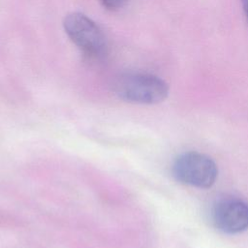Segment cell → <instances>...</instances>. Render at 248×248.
I'll use <instances>...</instances> for the list:
<instances>
[{"label":"cell","instance_id":"7a4b0ae2","mask_svg":"<svg viewBox=\"0 0 248 248\" xmlns=\"http://www.w3.org/2000/svg\"><path fill=\"white\" fill-rule=\"evenodd\" d=\"M171 171L180 183L201 189L211 187L218 175L215 162L209 156L197 151H189L177 156Z\"/></svg>","mask_w":248,"mask_h":248},{"label":"cell","instance_id":"6da1fadb","mask_svg":"<svg viewBox=\"0 0 248 248\" xmlns=\"http://www.w3.org/2000/svg\"><path fill=\"white\" fill-rule=\"evenodd\" d=\"M112 87L121 100L140 105L161 103L169 94V85L164 79L142 72L121 74L115 78Z\"/></svg>","mask_w":248,"mask_h":248},{"label":"cell","instance_id":"3957f363","mask_svg":"<svg viewBox=\"0 0 248 248\" xmlns=\"http://www.w3.org/2000/svg\"><path fill=\"white\" fill-rule=\"evenodd\" d=\"M63 27L71 41L88 57L100 58L107 50V40L99 25L81 13L68 14Z\"/></svg>","mask_w":248,"mask_h":248},{"label":"cell","instance_id":"277c9868","mask_svg":"<svg viewBox=\"0 0 248 248\" xmlns=\"http://www.w3.org/2000/svg\"><path fill=\"white\" fill-rule=\"evenodd\" d=\"M211 219L219 231L236 234L248 230V203L237 197H224L212 206Z\"/></svg>","mask_w":248,"mask_h":248},{"label":"cell","instance_id":"5b68a950","mask_svg":"<svg viewBox=\"0 0 248 248\" xmlns=\"http://www.w3.org/2000/svg\"><path fill=\"white\" fill-rule=\"evenodd\" d=\"M101 2L107 9L115 11L122 8L127 2V0H101Z\"/></svg>","mask_w":248,"mask_h":248},{"label":"cell","instance_id":"8992f818","mask_svg":"<svg viewBox=\"0 0 248 248\" xmlns=\"http://www.w3.org/2000/svg\"><path fill=\"white\" fill-rule=\"evenodd\" d=\"M241 4H242V8H243L245 16L248 19V0H241Z\"/></svg>","mask_w":248,"mask_h":248}]
</instances>
